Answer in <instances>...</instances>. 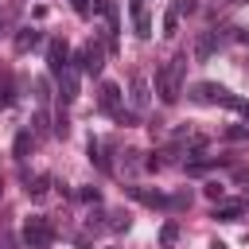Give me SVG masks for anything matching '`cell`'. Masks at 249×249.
<instances>
[{"instance_id": "cell-7", "label": "cell", "mask_w": 249, "mask_h": 249, "mask_svg": "<svg viewBox=\"0 0 249 249\" xmlns=\"http://www.w3.org/2000/svg\"><path fill=\"white\" fill-rule=\"evenodd\" d=\"M47 66H51V74H54V78L70 66V47H66L62 39H51V43H47Z\"/></svg>"}, {"instance_id": "cell-20", "label": "cell", "mask_w": 249, "mask_h": 249, "mask_svg": "<svg viewBox=\"0 0 249 249\" xmlns=\"http://www.w3.org/2000/svg\"><path fill=\"white\" fill-rule=\"evenodd\" d=\"M78 198H86V202H97L101 195H97V187H82V191H78Z\"/></svg>"}, {"instance_id": "cell-1", "label": "cell", "mask_w": 249, "mask_h": 249, "mask_svg": "<svg viewBox=\"0 0 249 249\" xmlns=\"http://www.w3.org/2000/svg\"><path fill=\"white\" fill-rule=\"evenodd\" d=\"M183 78H187V54H175L171 62L160 66V74H156V93H160L163 105H175V101H179Z\"/></svg>"}, {"instance_id": "cell-5", "label": "cell", "mask_w": 249, "mask_h": 249, "mask_svg": "<svg viewBox=\"0 0 249 249\" xmlns=\"http://www.w3.org/2000/svg\"><path fill=\"white\" fill-rule=\"evenodd\" d=\"M82 74H101V66H105V51H101V43H86V47H78V54L70 58Z\"/></svg>"}, {"instance_id": "cell-24", "label": "cell", "mask_w": 249, "mask_h": 249, "mask_svg": "<svg viewBox=\"0 0 249 249\" xmlns=\"http://www.w3.org/2000/svg\"><path fill=\"white\" fill-rule=\"evenodd\" d=\"M70 4H74V12H78V16H89V0H70Z\"/></svg>"}, {"instance_id": "cell-10", "label": "cell", "mask_w": 249, "mask_h": 249, "mask_svg": "<svg viewBox=\"0 0 249 249\" xmlns=\"http://www.w3.org/2000/svg\"><path fill=\"white\" fill-rule=\"evenodd\" d=\"M218 43H222V35H218V31H202V35L195 39V51H191V58H195V62H206V58L218 51Z\"/></svg>"}, {"instance_id": "cell-25", "label": "cell", "mask_w": 249, "mask_h": 249, "mask_svg": "<svg viewBox=\"0 0 249 249\" xmlns=\"http://www.w3.org/2000/svg\"><path fill=\"white\" fill-rule=\"evenodd\" d=\"M226 136L230 140H241V136H249V128H226Z\"/></svg>"}, {"instance_id": "cell-22", "label": "cell", "mask_w": 249, "mask_h": 249, "mask_svg": "<svg viewBox=\"0 0 249 249\" xmlns=\"http://www.w3.org/2000/svg\"><path fill=\"white\" fill-rule=\"evenodd\" d=\"M206 198H222V183H206Z\"/></svg>"}, {"instance_id": "cell-28", "label": "cell", "mask_w": 249, "mask_h": 249, "mask_svg": "<svg viewBox=\"0 0 249 249\" xmlns=\"http://www.w3.org/2000/svg\"><path fill=\"white\" fill-rule=\"evenodd\" d=\"M245 206H249V202H245Z\"/></svg>"}, {"instance_id": "cell-21", "label": "cell", "mask_w": 249, "mask_h": 249, "mask_svg": "<svg viewBox=\"0 0 249 249\" xmlns=\"http://www.w3.org/2000/svg\"><path fill=\"white\" fill-rule=\"evenodd\" d=\"M109 218H113V222H109L113 230H128V214H109Z\"/></svg>"}, {"instance_id": "cell-2", "label": "cell", "mask_w": 249, "mask_h": 249, "mask_svg": "<svg viewBox=\"0 0 249 249\" xmlns=\"http://www.w3.org/2000/svg\"><path fill=\"white\" fill-rule=\"evenodd\" d=\"M191 97L195 101H206V105H226V109H237L241 113V97H233L230 89H222V86H214V82H198L195 89H191Z\"/></svg>"}, {"instance_id": "cell-27", "label": "cell", "mask_w": 249, "mask_h": 249, "mask_svg": "<svg viewBox=\"0 0 249 249\" xmlns=\"http://www.w3.org/2000/svg\"><path fill=\"white\" fill-rule=\"evenodd\" d=\"M0 191H4V183H0Z\"/></svg>"}, {"instance_id": "cell-19", "label": "cell", "mask_w": 249, "mask_h": 249, "mask_svg": "<svg viewBox=\"0 0 249 249\" xmlns=\"http://www.w3.org/2000/svg\"><path fill=\"white\" fill-rule=\"evenodd\" d=\"M171 8H175L179 16H191V12H198V0H175Z\"/></svg>"}, {"instance_id": "cell-13", "label": "cell", "mask_w": 249, "mask_h": 249, "mask_svg": "<svg viewBox=\"0 0 249 249\" xmlns=\"http://www.w3.org/2000/svg\"><path fill=\"white\" fill-rule=\"evenodd\" d=\"M31 148H35V136H31L27 128H23V132H16V144H12V156H16V160H27V152H31Z\"/></svg>"}, {"instance_id": "cell-14", "label": "cell", "mask_w": 249, "mask_h": 249, "mask_svg": "<svg viewBox=\"0 0 249 249\" xmlns=\"http://www.w3.org/2000/svg\"><path fill=\"white\" fill-rule=\"evenodd\" d=\"M35 43H39V31H35V27H19V31H16V51H19V54L31 51Z\"/></svg>"}, {"instance_id": "cell-15", "label": "cell", "mask_w": 249, "mask_h": 249, "mask_svg": "<svg viewBox=\"0 0 249 249\" xmlns=\"http://www.w3.org/2000/svg\"><path fill=\"white\" fill-rule=\"evenodd\" d=\"M86 152H89V160L97 163V171H105V175L113 171V163H109V156H105V148H101L97 140H89V148H86Z\"/></svg>"}, {"instance_id": "cell-17", "label": "cell", "mask_w": 249, "mask_h": 249, "mask_svg": "<svg viewBox=\"0 0 249 249\" xmlns=\"http://www.w3.org/2000/svg\"><path fill=\"white\" fill-rule=\"evenodd\" d=\"M163 35H167V39H171V35H179V12H175V8H167V12H163Z\"/></svg>"}, {"instance_id": "cell-11", "label": "cell", "mask_w": 249, "mask_h": 249, "mask_svg": "<svg viewBox=\"0 0 249 249\" xmlns=\"http://www.w3.org/2000/svg\"><path fill=\"white\" fill-rule=\"evenodd\" d=\"M101 12H105V23H109V47L117 51V31H121V19H117V0H101Z\"/></svg>"}, {"instance_id": "cell-12", "label": "cell", "mask_w": 249, "mask_h": 249, "mask_svg": "<svg viewBox=\"0 0 249 249\" xmlns=\"http://www.w3.org/2000/svg\"><path fill=\"white\" fill-rule=\"evenodd\" d=\"M245 214V202H222V206H214V218L218 222H237Z\"/></svg>"}, {"instance_id": "cell-26", "label": "cell", "mask_w": 249, "mask_h": 249, "mask_svg": "<svg viewBox=\"0 0 249 249\" xmlns=\"http://www.w3.org/2000/svg\"><path fill=\"white\" fill-rule=\"evenodd\" d=\"M105 249H117V245H105Z\"/></svg>"}, {"instance_id": "cell-18", "label": "cell", "mask_w": 249, "mask_h": 249, "mask_svg": "<svg viewBox=\"0 0 249 249\" xmlns=\"http://www.w3.org/2000/svg\"><path fill=\"white\" fill-rule=\"evenodd\" d=\"M47 187H51V179H47V175H39V179L27 187V195H31V198H43V195H47Z\"/></svg>"}, {"instance_id": "cell-16", "label": "cell", "mask_w": 249, "mask_h": 249, "mask_svg": "<svg viewBox=\"0 0 249 249\" xmlns=\"http://www.w3.org/2000/svg\"><path fill=\"white\" fill-rule=\"evenodd\" d=\"M175 241H179V226H175V222H163V226H160V245L171 249Z\"/></svg>"}, {"instance_id": "cell-4", "label": "cell", "mask_w": 249, "mask_h": 249, "mask_svg": "<svg viewBox=\"0 0 249 249\" xmlns=\"http://www.w3.org/2000/svg\"><path fill=\"white\" fill-rule=\"evenodd\" d=\"M97 105H101L109 117H117V121H132V117H124V93H121V86H117V82H101Z\"/></svg>"}, {"instance_id": "cell-8", "label": "cell", "mask_w": 249, "mask_h": 249, "mask_svg": "<svg viewBox=\"0 0 249 249\" xmlns=\"http://www.w3.org/2000/svg\"><path fill=\"white\" fill-rule=\"evenodd\" d=\"M148 101H152L148 78H144V74H132V82H128V105H132L136 113H144V109H148Z\"/></svg>"}, {"instance_id": "cell-3", "label": "cell", "mask_w": 249, "mask_h": 249, "mask_svg": "<svg viewBox=\"0 0 249 249\" xmlns=\"http://www.w3.org/2000/svg\"><path fill=\"white\" fill-rule=\"evenodd\" d=\"M54 241V226L43 218V214H31L27 222H23V245L27 249H47Z\"/></svg>"}, {"instance_id": "cell-9", "label": "cell", "mask_w": 249, "mask_h": 249, "mask_svg": "<svg viewBox=\"0 0 249 249\" xmlns=\"http://www.w3.org/2000/svg\"><path fill=\"white\" fill-rule=\"evenodd\" d=\"M128 12H132V27L140 39H152V16H148V4L144 0H128Z\"/></svg>"}, {"instance_id": "cell-23", "label": "cell", "mask_w": 249, "mask_h": 249, "mask_svg": "<svg viewBox=\"0 0 249 249\" xmlns=\"http://www.w3.org/2000/svg\"><path fill=\"white\" fill-rule=\"evenodd\" d=\"M8 101H12V86H8V82H0V105H8Z\"/></svg>"}, {"instance_id": "cell-6", "label": "cell", "mask_w": 249, "mask_h": 249, "mask_svg": "<svg viewBox=\"0 0 249 249\" xmlns=\"http://www.w3.org/2000/svg\"><path fill=\"white\" fill-rule=\"evenodd\" d=\"M78 86H82V70L70 62V66L58 74V97H62V105H74V101H78Z\"/></svg>"}]
</instances>
